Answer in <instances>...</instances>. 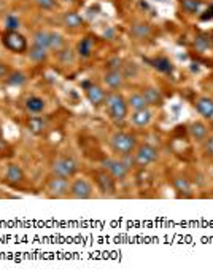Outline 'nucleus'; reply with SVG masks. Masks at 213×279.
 I'll list each match as a JSON object with an SVG mask.
<instances>
[{"mask_svg":"<svg viewBox=\"0 0 213 279\" xmlns=\"http://www.w3.org/2000/svg\"><path fill=\"white\" fill-rule=\"evenodd\" d=\"M28 126L34 134H43V131L46 129V122L42 117H32L29 118Z\"/></svg>","mask_w":213,"mask_h":279,"instance_id":"23","label":"nucleus"},{"mask_svg":"<svg viewBox=\"0 0 213 279\" xmlns=\"http://www.w3.org/2000/svg\"><path fill=\"white\" fill-rule=\"evenodd\" d=\"M45 101L38 96H31L25 99V109H28L31 113H42L45 110Z\"/></svg>","mask_w":213,"mask_h":279,"instance_id":"19","label":"nucleus"},{"mask_svg":"<svg viewBox=\"0 0 213 279\" xmlns=\"http://www.w3.org/2000/svg\"><path fill=\"white\" fill-rule=\"evenodd\" d=\"M136 137L129 134V132L123 131H116L113 132V136L110 137V147L115 153L121 155V156H129L132 152L136 150Z\"/></svg>","mask_w":213,"mask_h":279,"instance_id":"2","label":"nucleus"},{"mask_svg":"<svg viewBox=\"0 0 213 279\" xmlns=\"http://www.w3.org/2000/svg\"><path fill=\"white\" fill-rule=\"evenodd\" d=\"M2 42L13 53H24L25 48H28V42H25L24 35H21L18 31H8L4 35Z\"/></svg>","mask_w":213,"mask_h":279,"instance_id":"7","label":"nucleus"},{"mask_svg":"<svg viewBox=\"0 0 213 279\" xmlns=\"http://www.w3.org/2000/svg\"><path fill=\"white\" fill-rule=\"evenodd\" d=\"M174 189L180 193V195H184V196H191V192H193V187L188 179L184 177H175L174 179Z\"/></svg>","mask_w":213,"mask_h":279,"instance_id":"21","label":"nucleus"},{"mask_svg":"<svg viewBox=\"0 0 213 279\" xmlns=\"http://www.w3.org/2000/svg\"><path fill=\"white\" fill-rule=\"evenodd\" d=\"M194 105H196V110L201 113L204 118L213 120V99L211 98H208V96L197 98Z\"/></svg>","mask_w":213,"mask_h":279,"instance_id":"12","label":"nucleus"},{"mask_svg":"<svg viewBox=\"0 0 213 279\" xmlns=\"http://www.w3.org/2000/svg\"><path fill=\"white\" fill-rule=\"evenodd\" d=\"M194 46H196L197 51H201V53L207 51V50L210 48V38H207L205 35H199V37L194 40Z\"/></svg>","mask_w":213,"mask_h":279,"instance_id":"30","label":"nucleus"},{"mask_svg":"<svg viewBox=\"0 0 213 279\" xmlns=\"http://www.w3.org/2000/svg\"><path fill=\"white\" fill-rule=\"evenodd\" d=\"M96 183L99 190L103 193V195H115L116 193V182H115V177L110 174L109 171H97L96 172Z\"/></svg>","mask_w":213,"mask_h":279,"instance_id":"9","label":"nucleus"},{"mask_svg":"<svg viewBox=\"0 0 213 279\" xmlns=\"http://www.w3.org/2000/svg\"><path fill=\"white\" fill-rule=\"evenodd\" d=\"M130 35L134 37L136 40H145V38H148L151 35L150 24H146V22H136V24H132Z\"/></svg>","mask_w":213,"mask_h":279,"instance_id":"16","label":"nucleus"},{"mask_svg":"<svg viewBox=\"0 0 213 279\" xmlns=\"http://www.w3.org/2000/svg\"><path fill=\"white\" fill-rule=\"evenodd\" d=\"M142 95L145 96V99H146V104L148 105H154V107H161V105L164 104V98H163V95H161V91L159 89H156V88H146Z\"/></svg>","mask_w":213,"mask_h":279,"instance_id":"15","label":"nucleus"},{"mask_svg":"<svg viewBox=\"0 0 213 279\" xmlns=\"http://www.w3.org/2000/svg\"><path fill=\"white\" fill-rule=\"evenodd\" d=\"M103 168L109 171L110 174L115 177V180H123L129 174V166L123 159H115V158H107L103 159Z\"/></svg>","mask_w":213,"mask_h":279,"instance_id":"6","label":"nucleus"},{"mask_svg":"<svg viewBox=\"0 0 213 279\" xmlns=\"http://www.w3.org/2000/svg\"><path fill=\"white\" fill-rule=\"evenodd\" d=\"M105 107H107V112H109L110 118L116 123L124 122L127 117V109H129L127 101L124 99L123 95H119V92H110V95H107Z\"/></svg>","mask_w":213,"mask_h":279,"instance_id":"1","label":"nucleus"},{"mask_svg":"<svg viewBox=\"0 0 213 279\" xmlns=\"http://www.w3.org/2000/svg\"><path fill=\"white\" fill-rule=\"evenodd\" d=\"M46 195L49 198H65L70 195V182L65 177L52 176L46 183Z\"/></svg>","mask_w":213,"mask_h":279,"instance_id":"4","label":"nucleus"},{"mask_svg":"<svg viewBox=\"0 0 213 279\" xmlns=\"http://www.w3.org/2000/svg\"><path fill=\"white\" fill-rule=\"evenodd\" d=\"M130 122H132V125L137 126V128L148 126L153 122V112H151V109L145 107V109H140V110H134V113L130 115Z\"/></svg>","mask_w":213,"mask_h":279,"instance_id":"10","label":"nucleus"},{"mask_svg":"<svg viewBox=\"0 0 213 279\" xmlns=\"http://www.w3.org/2000/svg\"><path fill=\"white\" fill-rule=\"evenodd\" d=\"M94 195V187L86 179H75L70 182V196L73 199H89Z\"/></svg>","mask_w":213,"mask_h":279,"instance_id":"5","label":"nucleus"},{"mask_svg":"<svg viewBox=\"0 0 213 279\" xmlns=\"http://www.w3.org/2000/svg\"><path fill=\"white\" fill-rule=\"evenodd\" d=\"M8 74H10V67H8L7 64L0 62V78H4V77H8Z\"/></svg>","mask_w":213,"mask_h":279,"instance_id":"36","label":"nucleus"},{"mask_svg":"<svg viewBox=\"0 0 213 279\" xmlns=\"http://www.w3.org/2000/svg\"><path fill=\"white\" fill-rule=\"evenodd\" d=\"M65 45V38L58 34V32H49V50L52 51H59Z\"/></svg>","mask_w":213,"mask_h":279,"instance_id":"26","label":"nucleus"},{"mask_svg":"<svg viewBox=\"0 0 213 279\" xmlns=\"http://www.w3.org/2000/svg\"><path fill=\"white\" fill-rule=\"evenodd\" d=\"M35 4L42 10H52V8H56V5H58L56 0H35Z\"/></svg>","mask_w":213,"mask_h":279,"instance_id":"32","label":"nucleus"},{"mask_svg":"<svg viewBox=\"0 0 213 279\" xmlns=\"http://www.w3.org/2000/svg\"><path fill=\"white\" fill-rule=\"evenodd\" d=\"M190 134H191V137H193L196 142H204V141L207 139L208 129H207V126H205L202 122H194V123H191V126H190Z\"/></svg>","mask_w":213,"mask_h":279,"instance_id":"17","label":"nucleus"},{"mask_svg":"<svg viewBox=\"0 0 213 279\" xmlns=\"http://www.w3.org/2000/svg\"><path fill=\"white\" fill-rule=\"evenodd\" d=\"M25 75L22 72H13L11 75L7 77V83L11 85V86H22L25 83Z\"/></svg>","mask_w":213,"mask_h":279,"instance_id":"29","label":"nucleus"},{"mask_svg":"<svg viewBox=\"0 0 213 279\" xmlns=\"http://www.w3.org/2000/svg\"><path fill=\"white\" fill-rule=\"evenodd\" d=\"M180 4H181V8L186 11V13H190V15H194V13H199L201 11V0H180Z\"/></svg>","mask_w":213,"mask_h":279,"instance_id":"25","label":"nucleus"},{"mask_svg":"<svg viewBox=\"0 0 213 279\" xmlns=\"http://www.w3.org/2000/svg\"><path fill=\"white\" fill-rule=\"evenodd\" d=\"M157 156H159V152L156 147H153L150 144H143L136 152V163L139 166H148L156 161Z\"/></svg>","mask_w":213,"mask_h":279,"instance_id":"8","label":"nucleus"},{"mask_svg":"<svg viewBox=\"0 0 213 279\" xmlns=\"http://www.w3.org/2000/svg\"><path fill=\"white\" fill-rule=\"evenodd\" d=\"M32 43H34V46L49 50V32H46V31L35 32L34 37H32Z\"/></svg>","mask_w":213,"mask_h":279,"instance_id":"22","label":"nucleus"},{"mask_svg":"<svg viewBox=\"0 0 213 279\" xmlns=\"http://www.w3.org/2000/svg\"><path fill=\"white\" fill-rule=\"evenodd\" d=\"M103 82H105L107 86L112 88V89H119L124 83V75L119 71H109L103 77Z\"/></svg>","mask_w":213,"mask_h":279,"instance_id":"14","label":"nucleus"},{"mask_svg":"<svg viewBox=\"0 0 213 279\" xmlns=\"http://www.w3.org/2000/svg\"><path fill=\"white\" fill-rule=\"evenodd\" d=\"M92 48H94V45H92V38L85 37L78 45V55L82 58H89L92 55Z\"/></svg>","mask_w":213,"mask_h":279,"instance_id":"24","label":"nucleus"},{"mask_svg":"<svg viewBox=\"0 0 213 279\" xmlns=\"http://www.w3.org/2000/svg\"><path fill=\"white\" fill-rule=\"evenodd\" d=\"M204 152L210 156H213V136H210L208 139H205V144H204Z\"/></svg>","mask_w":213,"mask_h":279,"instance_id":"34","label":"nucleus"},{"mask_svg":"<svg viewBox=\"0 0 213 279\" xmlns=\"http://www.w3.org/2000/svg\"><path fill=\"white\" fill-rule=\"evenodd\" d=\"M156 67L161 69V71H170V64L167 59H157L156 61Z\"/></svg>","mask_w":213,"mask_h":279,"instance_id":"35","label":"nucleus"},{"mask_svg":"<svg viewBox=\"0 0 213 279\" xmlns=\"http://www.w3.org/2000/svg\"><path fill=\"white\" fill-rule=\"evenodd\" d=\"M5 180L10 185H18L24 180V171L19 165L11 163L7 169V174H5Z\"/></svg>","mask_w":213,"mask_h":279,"instance_id":"13","label":"nucleus"},{"mask_svg":"<svg viewBox=\"0 0 213 279\" xmlns=\"http://www.w3.org/2000/svg\"><path fill=\"white\" fill-rule=\"evenodd\" d=\"M58 58H59L61 64L69 65V64H73L75 62V53H73L72 48H65L64 46L62 50L58 51Z\"/></svg>","mask_w":213,"mask_h":279,"instance_id":"27","label":"nucleus"},{"mask_svg":"<svg viewBox=\"0 0 213 279\" xmlns=\"http://www.w3.org/2000/svg\"><path fill=\"white\" fill-rule=\"evenodd\" d=\"M29 58H31L34 62H43V61H46V58H48V50L40 48V46H32L31 51H29Z\"/></svg>","mask_w":213,"mask_h":279,"instance_id":"28","label":"nucleus"},{"mask_svg":"<svg viewBox=\"0 0 213 279\" xmlns=\"http://www.w3.org/2000/svg\"><path fill=\"white\" fill-rule=\"evenodd\" d=\"M62 22L67 29H79L83 26V18L75 11H67L62 18Z\"/></svg>","mask_w":213,"mask_h":279,"instance_id":"18","label":"nucleus"},{"mask_svg":"<svg viewBox=\"0 0 213 279\" xmlns=\"http://www.w3.org/2000/svg\"><path fill=\"white\" fill-rule=\"evenodd\" d=\"M86 98L88 101L94 105V107H99V105L105 104V91L97 86V85H86Z\"/></svg>","mask_w":213,"mask_h":279,"instance_id":"11","label":"nucleus"},{"mask_svg":"<svg viewBox=\"0 0 213 279\" xmlns=\"http://www.w3.org/2000/svg\"><path fill=\"white\" fill-rule=\"evenodd\" d=\"M19 24H21V22H19L18 16L8 15V16H7V19H5V26H7V29H8V31H18Z\"/></svg>","mask_w":213,"mask_h":279,"instance_id":"31","label":"nucleus"},{"mask_svg":"<svg viewBox=\"0 0 213 279\" xmlns=\"http://www.w3.org/2000/svg\"><path fill=\"white\" fill-rule=\"evenodd\" d=\"M127 105L132 110H140V109L148 107L146 99H145V96L142 95V92H134V95H130L129 99H127Z\"/></svg>","mask_w":213,"mask_h":279,"instance_id":"20","label":"nucleus"},{"mask_svg":"<svg viewBox=\"0 0 213 279\" xmlns=\"http://www.w3.org/2000/svg\"><path fill=\"white\" fill-rule=\"evenodd\" d=\"M52 176H59V177H65L70 179L76 174L78 171V163L76 159H73L72 156H61L58 158L51 166Z\"/></svg>","mask_w":213,"mask_h":279,"instance_id":"3","label":"nucleus"},{"mask_svg":"<svg viewBox=\"0 0 213 279\" xmlns=\"http://www.w3.org/2000/svg\"><path fill=\"white\" fill-rule=\"evenodd\" d=\"M123 61L121 59H119V58H113V59H110L109 62H107V65H109V69L110 71H119V69H121V64Z\"/></svg>","mask_w":213,"mask_h":279,"instance_id":"33","label":"nucleus"}]
</instances>
